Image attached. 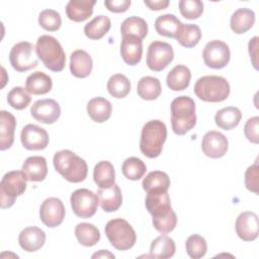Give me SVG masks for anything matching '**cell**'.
I'll list each match as a JSON object with an SVG mask.
<instances>
[{
	"label": "cell",
	"instance_id": "6da1fadb",
	"mask_svg": "<svg viewBox=\"0 0 259 259\" xmlns=\"http://www.w3.org/2000/svg\"><path fill=\"white\" fill-rule=\"evenodd\" d=\"M53 163L56 171L69 182L79 183L87 177V163L70 150L57 152L54 156Z\"/></svg>",
	"mask_w": 259,
	"mask_h": 259
},
{
	"label": "cell",
	"instance_id": "7a4b0ae2",
	"mask_svg": "<svg viewBox=\"0 0 259 259\" xmlns=\"http://www.w3.org/2000/svg\"><path fill=\"white\" fill-rule=\"evenodd\" d=\"M171 126L178 136L188 133L196 124L195 102L189 96H178L170 105Z\"/></svg>",
	"mask_w": 259,
	"mask_h": 259
},
{
	"label": "cell",
	"instance_id": "3957f363",
	"mask_svg": "<svg viewBox=\"0 0 259 259\" xmlns=\"http://www.w3.org/2000/svg\"><path fill=\"white\" fill-rule=\"evenodd\" d=\"M167 138V127L159 119L146 122L142 128L140 150L148 158L158 157L163 150V145Z\"/></svg>",
	"mask_w": 259,
	"mask_h": 259
},
{
	"label": "cell",
	"instance_id": "277c9868",
	"mask_svg": "<svg viewBox=\"0 0 259 259\" xmlns=\"http://www.w3.org/2000/svg\"><path fill=\"white\" fill-rule=\"evenodd\" d=\"M35 54L44 63L45 67L53 72H61L66 65L65 52L56 37L41 35L35 44Z\"/></svg>",
	"mask_w": 259,
	"mask_h": 259
},
{
	"label": "cell",
	"instance_id": "5b68a950",
	"mask_svg": "<svg viewBox=\"0 0 259 259\" xmlns=\"http://www.w3.org/2000/svg\"><path fill=\"white\" fill-rule=\"evenodd\" d=\"M230 84L222 76L207 75L200 77L194 84L195 95L206 102H221L230 95Z\"/></svg>",
	"mask_w": 259,
	"mask_h": 259
},
{
	"label": "cell",
	"instance_id": "8992f818",
	"mask_svg": "<svg viewBox=\"0 0 259 259\" xmlns=\"http://www.w3.org/2000/svg\"><path fill=\"white\" fill-rule=\"evenodd\" d=\"M104 231L109 243L117 250H128L136 244V232L130 223L123 219L110 220L106 224Z\"/></svg>",
	"mask_w": 259,
	"mask_h": 259
},
{
	"label": "cell",
	"instance_id": "52a82bcc",
	"mask_svg": "<svg viewBox=\"0 0 259 259\" xmlns=\"http://www.w3.org/2000/svg\"><path fill=\"white\" fill-rule=\"evenodd\" d=\"M27 178L23 171H10L7 172L0 182V204L1 208L11 207L16 197L23 194L26 189Z\"/></svg>",
	"mask_w": 259,
	"mask_h": 259
},
{
	"label": "cell",
	"instance_id": "ba28073f",
	"mask_svg": "<svg viewBox=\"0 0 259 259\" xmlns=\"http://www.w3.org/2000/svg\"><path fill=\"white\" fill-rule=\"evenodd\" d=\"M35 48L28 41H20L14 45L9 53V61L14 70L25 72L35 68L38 60L34 55Z\"/></svg>",
	"mask_w": 259,
	"mask_h": 259
},
{
	"label": "cell",
	"instance_id": "9c48e42d",
	"mask_svg": "<svg viewBox=\"0 0 259 259\" xmlns=\"http://www.w3.org/2000/svg\"><path fill=\"white\" fill-rule=\"evenodd\" d=\"M74 213L81 219H88L95 214L98 207L97 194L86 188L75 190L70 197Z\"/></svg>",
	"mask_w": 259,
	"mask_h": 259
},
{
	"label": "cell",
	"instance_id": "30bf717a",
	"mask_svg": "<svg viewBox=\"0 0 259 259\" xmlns=\"http://www.w3.org/2000/svg\"><path fill=\"white\" fill-rule=\"evenodd\" d=\"M174 58V52L168 42L154 40L150 44L147 52L146 63L150 70L160 72L164 70Z\"/></svg>",
	"mask_w": 259,
	"mask_h": 259
},
{
	"label": "cell",
	"instance_id": "8fae6325",
	"mask_svg": "<svg viewBox=\"0 0 259 259\" xmlns=\"http://www.w3.org/2000/svg\"><path fill=\"white\" fill-rule=\"evenodd\" d=\"M202 58L204 64L208 68L223 69L230 62L231 52L226 42L213 39L205 45L202 51Z\"/></svg>",
	"mask_w": 259,
	"mask_h": 259
},
{
	"label": "cell",
	"instance_id": "7c38bea8",
	"mask_svg": "<svg viewBox=\"0 0 259 259\" xmlns=\"http://www.w3.org/2000/svg\"><path fill=\"white\" fill-rule=\"evenodd\" d=\"M66 209L60 198L49 197L44 200L39 208L40 221L49 228L60 226L65 218Z\"/></svg>",
	"mask_w": 259,
	"mask_h": 259
},
{
	"label": "cell",
	"instance_id": "4fadbf2b",
	"mask_svg": "<svg viewBox=\"0 0 259 259\" xmlns=\"http://www.w3.org/2000/svg\"><path fill=\"white\" fill-rule=\"evenodd\" d=\"M145 204L147 210L153 219L164 217L173 210L171 207L168 190L165 189H155L148 191Z\"/></svg>",
	"mask_w": 259,
	"mask_h": 259
},
{
	"label": "cell",
	"instance_id": "5bb4252c",
	"mask_svg": "<svg viewBox=\"0 0 259 259\" xmlns=\"http://www.w3.org/2000/svg\"><path fill=\"white\" fill-rule=\"evenodd\" d=\"M22 146L30 151L44 150L49 145V134L47 131L36 124H26L20 134Z\"/></svg>",
	"mask_w": 259,
	"mask_h": 259
},
{
	"label": "cell",
	"instance_id": "9a60e30c",
	"mask_svg": "<svg viewBox=\"0 0 259 259\" xmlns=\"http://www.w3.org/2000/svg\"><path fill=\"white\" fill-rule=\"evenodd\" d=\"M31 116L46 124L56 122L61 115V107L54 99H40L36 100L30 107Z\"/></svg>",
	"mask_w": 259,
	"mask_h": 259
},
{
	"label": "cell",
	"instance_id": "2e32d148",
	"mask_svg": "<svg viewBox=\"0 0 259 259\" xmlns=\"http://www.w3.org/2000/svg\"><path fill=\"white\" fill-rule=\"evenodd\" d=\"M229 148V142L225 135L217 131L207 132L201 141V149L205 156L218 159L225 156Z\"/></svg>",
	"mask_w": 259,
	"mask_h": 259
},
{
	"label": "cell",
	"instance_id": "e0dca14e",
	"mask_svg": "<svg viewBox=\"0 0 259 259\" xmlns=\"http://www.w3.org/2000/svg\"><path fill=\"white\" fill-rule=\"evenodd\" d=\"M236 233L240 239L246 242L254 241L258 238V215L253 211H244L241 212L235 224Z\"/></svg>",
	"mask_w": 259,
	"mask_h": 259
},
{
	"label": "cell",
	"instance_id": "ac0fdd59",
	"mask_svg": "<svg viewBox=\"0 0 259 259\" xmlns=\"http://www.w3.org/2000/svg\"><path fill=\"white\" fill-rule=\"evenodd\" d=\"M97 197L101 208L106 212L117 210L122 203V195L119 186L113 183L107 187H99Z\"/></svg>",
	"mask_w": 259,
	"mask_h": 259
},
{
	"label": "cell",
	"instance_id": "d6986e66",
	"mask_svg": "<svg viewBox=\"0 0 259 259\" xmlns=\"http://www.w3.org/2000/svg\"><path fill=\"white\" fill-rule=\"evenodd\" d=\"M46 242V233L38 227H26L19 236L18 243L26 252H35L40 249Z\"/></svg>",
	"mask_w": 259,
	"mask_h": 259
},
{
	"label": "cell",
	"instance_id": "ffe728a7",
	"mask_svg": "<svg viewBox=\"0 0 259 259\" xmlns=\"http://www.w3.org/2000/svg\"><path fill=\"white\" fill-rule=\"evenodd\" d=\"M21 170L25 174L28 181H42L48 174V166L46 158L41 156L28 157L22 164Z\"/></svg>",
	"mask_w": 259,
	"mask_h": 259
},
{
	"label": "cell",
	"instance_id": "44dd1931",
	"mask_svg": "<svg viewBox=\"0 0 259 259\" xmlns=\"http://www.w3.org/2000/svg\"><path fill=\"white\" fill-rule=\"evenodd\" d=\"M93 62L90 55L83 50H76L70 57V71L77 78H86L90 75Z\"/></svg>",
	"mask_w": 259,
	"mask_h": 259
},
{
	"label": "cell",
	"instance_id": "7402d4cb",
	"mask_svg": "<svg viewBox=\"0 0 259 259\" xmlns=\"http://www.w3.org/2000/svg\"><path fill=\"white\" fill-rule=\"evenodd\" d=\"M16 119L14 115L6 110L0 111V150L9 149L14 142Z\"/></svg>",
	"mask_w": 259,
	"mask_h": 259
},
{
	"label": "cell",
	"instance_id": "603a6c76",
	"mask_svg": "<svg viewBox=\"0 0 259 259\" xmlns=\"http://www.w3.org/2000/svg\"><path fill=\"white\" fill-rule=\"evenodd\" d=\"M120 55L125 64L130 66L138 65L141 62L143 55L142 40L131 36H122L120 44Z\"/></svg>",
	"mask_w": 259,
	"mask_h": 259
},
{
	"label": "cell",
	"instance_id": "cb8c5ba5",
	"mask_svg": "<svg viewBox=\"0 0 259 259\" xmlns=\"http://www.w3.org/2000/svg\"><path fill=\"white\" fill-rule=\"evenodd\" d=\"M95 3V0H70L66 5V14L75 22L85 21L92 15Z\"/></svg>",
	"mask_w": 259,
	"mask_h": 259
},
{
	"label": "cell",
	"instance_id": "d4e9b609",
	"mask_svg": "<svg viewBox=\"0 0 259 259\" xmlns=\"http://www.w3.org/2000/svg\"><path fill=\"white\" fill-rule=\"evenodd\" d=\"M182 26L183 23L174 14L170 13L160 15L155 20V29L158 34L175 39L178 37Z\"/></svg>",
	"mask_w": 259,
	"mask_h": 259
},
{
	"label": "cell",
	"instance_id": "484cf974",
	"mask_svg": "<svg viewBox=\"0 0 259 259\" xmlns=\"http://www.w3.org/2000/svg\"><path fill=\"white\" fill-rule=\"evenodd\" d=\"M255 23V13L249 8H239L231 16V29L237 33L242 34L251 29Z\"/></svg>",
	"mask_w": 259,
	"mask_h": 259
},
{
	"label": "cell",
	"instance_id": "4316f807",
	"mask_svg": "<svg viewBox=\"0 0 259 259\" xmlns=\"http://www.w3.org/2000/svg\"><path fill=\"white\" fill-rule=\"evenodd\" d=\"M52 87V78L41 71L30 74L25 81V90L33 95L46 94L51 91Z\"/></svg>",
	"mask_w": 259,
	"mask_h": 259
},
{
	"label": "cell",
	"instance_id": "83f0119b",
	"mask_svg": "<svg viewBox=\"0 0 259 259\" xmlns=\"http://www.w3.org/2000/svg\"><path fill=\"white\" fill-rule=\"evenodd\" d=\"M111 103L103 97H94L87 104V113L95 122H104L111 116Z\"/></svg>",
	"mask_w": 259,
	"mask_h": 259
},
{
	"label": "cell",
	"instance_id": "f1b7e54d",
	"mask_svg": "<svg viewBox=\"0 0 259 259\" xmlns=\"http://www.w3.org/2000/svg\"><path fill=\"white\" fill-rule=\"evenodd\" d=\"M190 79V70L184 65H177L168 73L166 83L171 90L182 91L189 86Z\"/></svg>",
	"mask_w": 259,
	"mask_h": 259
},
{
	"label": "cell",
	"instance_id": "f546056e",
	"mask_svg": "<svg viewBox=\"0 0 259 259\" xmlns=\"http://www.w3.org/2000/svg\"><path fill=\"white\" fill-rule=\"evenodd\" d=\"M120 32L122 36H131L143 40L148 34V24L144 18L131 16L122 21Z\"/></svg>",
	"mask_w": 259,
	"mask_h": 259
},
{
	"label": "cell",
	"instance_id": "4dcf8cb0",
	"mask_svg": "<svg viewBox=\"0 0 259 259\" xmlns=\"http://www.w3.org/2000/svg\"><path fill=\"white\" fill-rule=\"evenodd\" d=\"M242 118V112L238 107L228 106L220 109L214 115L215 124L225 130L230 131L235 128Z\"/></svg>",
	"mask_w": 259,
	"mask_h": 259
},
{
	"label": "cell",
	"instance_id": "1f68e13d",
	"mask_svg": "<svg viewBox=\"0 0 259 259\" xmlns=\"http://www.w3.org/2000/svg\"><path fill=\"white\" fill-rule=\"evenodd\" d=\"M162 91L161 83L158 78L145 76L140 79L137 86L138 95L144 100H155L157 99Z\"/></svg>",
	"mask_w": 259,
	"mask_h": 259
},
{
	"label": "cell",
	"instance_id": "d6a6232c",
	"mask_svg": "<svg viewBox=\"0 0 259 259\" xmlns=\"http://www.w3.org/2000/svg\"><path fill=\"white\" fill-rule=\"evenodd\" d=\"M176 247L174 241L168 236H159L152 241L150 247V255L154 258L167 259L171 258L175 253Z\"/></svg>",
	"mask_w": 259,
	"mask_h": 259
},
{
	"label": "cell",
	"instance_id": "836d02e7",
	"mask_svg": "<svg viewBox=\"0 0 259 259\" xmlns=\"http://www.w3.org/2000/svg\"><path fill=\"white\" fill-rule=\"evenodd\" d=\"M110 19L105 15L95 16L84 26V33L90 39L102 38L110 29Z\"/></svg>",
	"mask_w": 259,
	"mask_h": 259
},
{
	"label": "cell",
	"instance_id": "e575fe53",
	"mask_svg": "<svg viewBox=\"0 0 259 259\" xmlns=\"http://www.w3.org/2000/svg\"><path fill=\"white\" fill-rule=\"evenodd\" d=\"M94 182L99 187H107L114 183L115 171L113 165L109 161L98 162L93 170Z\"/></svg>",
	"mask_w": 259,
	"mask_h": 259
},
{
	"label": "cell",
	"instance_id": "d590c367",
	"mask_svg": "<svg viewBox=\"0 0 259 259\" xmlns=\"http://www.w3.org/2000/svg\"><path fill=\"white\" fill-rule=\"evenodd\" d=\"M75 236L78 242L85 247H92L100 240L99 230L89 223L78 224L75 228Z\"/></svg>",
	"mask_w": 259,
	"mask_h": 259
},
{
	"label": "cell",
	"instance_id": "8d00e7d4",
	"mask_svg": "<svg viewBox=\"0 0 259 259\" xmlns=\"http://www.w3.org/2000/svg\"><path fill=\"white\" fill-rule=\"evenodd\" d=\"M108 93L114 98H124L131 91V82L122 74H114L107 81Z\"/></svg>",
	"mask_w": 259,
	"mask_h": 259
},
{
	"label": "cell",
	"instance_id": "74e56055",
	"mask_svg": "<svg viewBox=\"0 0 259 259\" xmlns=\"http://www.w3.org/2000/svg\"><path fill=\"white\" fill-rule=\"evenodd\" d=\"M121 170L125 178L137 181L144 176L147 171V166L141 159L137 157H130L123 161Z\"/></svg>",
	"mask_w": 259,
	"mask_h": 259
},
{
	"label": "cell",
	"instance_id": "f35d334b",
	"mask_svg": "<svg viewBox=\"0 0 259 259\" xmlns=\"http://www.w3.org/2000/svg\"><path fill=\"white\" fill-rule=\"evenodd\" d=\"M142 186L146 192L155 189L168 190L170 187V178L163 171H152L144 178Z\"/></svg>",
	"mask_w": 259,
	"mask_h": 259
},
{
	"label": "cell",
	"instance_id": "ab89813d",
	"mask_svg": "<svg viewBox=\"0 0 259 259\" xmlns=\"http://www.w3.org/2000/svg\"><path fill=\"white\" fill-rule=\"evenodd\" d=\"M201 38V30L196 24H183L181 31L176 38L184 48L195 47Z\"/></svg>",
	"mask_w": 259,
	"mask_h": 259
},
{
	"label": "cell",
	"instance_id": "60d3db41",
	"mask_svg": "<svg viewBox=\"0 0 259 259\" xmlns=\"http://www.w3.org/2000/svg\"><path fill=\"white\" fill-rule=\"evenodd\" d=\"M185 248L188 256L192 259H199L203 257L207 251L205 239L197 234H193L187 238Z\"/></svg>",
	"mask_w": 259,
	"mask_h": 259
},
{
	"label": "cell",
	"instance_id": "b9f144b4",
	"mask_svg": "<svg viewBox=\"0 0 259 259\" xmlns=\"http://www.w3.org/2000/svg\"><path fill=\"white\" fill-rule=\"evenodd\" d=\"M31 101L28 92L22 87H14L7 94V102L14 109L21 110L26 108Z\"/></svg>",
	"mask_w": 259,
	"mask_h": 259
},
{
	"label": "cell",
	"instance_id": "7bdbcfd3",
	"mask_svg": "<svg viewBox=\"0 0 259 259\" xmlns=\"http://www.w3.org/2000/svg\"><path fill=\"white\" fill-rule=\"evenodd\" d=\"M38 24L46 30L57 31L62 24V18L59 12L54 9L42 10L38 15Z\"/></svg>",
	"mask_w": 259,
	"mask_h": 259
},
{
	"label": "cell",
	"instance_id": "ee69618b",
	"mask_svg": "<svg viewBox=\"0 0 259 259\" xmlns=\"http://www.w3.org/2000/svg\"><path fill=\"white\" fill-rule=\"evenodd\" d=\"M179 10L183 17L196 19L203 12V3L200 0H181L179 1Z\"/></svg>",
	"mask_w": 259,
	"mask_h": 259
},
{
	"label": "cell",
	"instance_id": "f6af8a7d",
	"mask_svg": "<svg viewBox=\"0 0 259 259\" xmlns=\"http://www.w3.org/2000/svg\"><path fill=\"white\" fill-rule=\"evenodd\" d=\"M152 223L154 228L161 234H168L172 232L177 224V217L174 210L169 212L168 214L158 218V219H152Z\"/></svg>",
	"mask_w": 259,
	"mask_h": 259
},
{
	"label": "cell",
	"instance_id": "bcb514c9",
	"mask_svg": "<svg viewBox=\"0 0 259 259\" xmlns=\"http://www.w3.org/2000/svg\"><path fill=\"white\" fill-rule=\"evenodd\" d=\"M259 168L258 162L256 161L253 165L249 166L245 172V185L246 188L256 194H258V187H259Z\"/></svg>",
	"mask_w": 259,
	"mask_h": 259
},
{
	"label": "cell",
	"instance_id": "7dc6e473",
	"mask_svg": "<svg viewBox=\"0 0 259 259\" xmlns=\"http://www.w3.org/2000/svg\"><path fill=\"white\" fill-rule=\"evenodd\" d=\"M244 134L247 140L253 144L259 143V117L253 116L249 118L244 126Z\"/></svg>",
	"mask_w": 259,
	"mask_h": 259
},
{
	"label": "cell",
	"instance_id": "c3c4849f",
	"mask_svg": "<svg viewBox=\"0 0 259 259\" xmlns=\"http://www.w3.org/2000/svg\"><path fill=\"white\" fill-rule=\"evenodd\" d=\"M105 7L114 13H121L128 9L131 6L130 0H105L104 1Z\"/></svg>",
	"mask_w": 259,
	"mask_h": 259
},
{
	"label": "cell",
	"instance_id": "681fc988",
	"mask_svg": "<svg viewBox=\"0 0 259 259\" xmlns=\"http://www.w3.org/2000/svg\"><path fill=\"white\" fill-rule=\"evenodd\" d=\"M258 36H254L252 39H250L249 44H248V48H249V54H250V58L252 61V64L254 66V68L256 70H258L257 67V56H258Z\"/></svg>",
	"mask_w": 259,
	"mask_h": 259
},
{
	"label": "cell",
	"instance_id": "f907efd6",
	"mask_svg": "<svg viewBox=\"0 0 259 259\" xmlns=\"http://www.w3.org/2000/svg\"><path fill=\"white\" fill-rule=\"evenodd\" d=\"M145 5L148 6L151 10H161V9H165L168 7L169 5V1L168 0H145L144 1Z\"/></svg>",
	"mask_w": 259,
	"mask_h": 259
},
{
	"label": "cell",
	"instance_id": "816d5d0a",
	"mask_svg": "<svg viewBox=\"0 0 259 259\" xmlns=\"http://www.w3.org/2000/svg\"><path fill=\"white\" fill-rule=\"evenodd\" d=\"M115 256L110 253L108 250H99V252H96L92 255V258H114Z\"/></svg>",
	"mask_w": 259,
	"mask_h": 259
}]
</instances>
